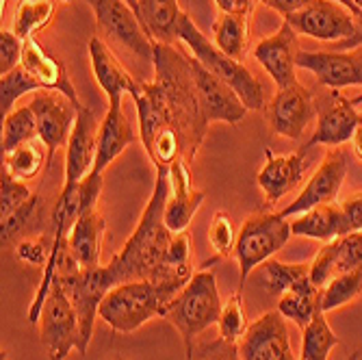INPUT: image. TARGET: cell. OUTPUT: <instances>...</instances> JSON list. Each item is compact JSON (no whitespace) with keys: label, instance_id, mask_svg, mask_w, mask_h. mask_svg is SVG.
Returning a JSON list of instances; mask_svg holds the SVG:
<instances>
[{"label":"cell","instance_id":"cell-1","mask_svg":"<svg viewBox=\"0 0 362 360\" xmlns=\"http://www.w3.org/2000/svg\"><path fill=\"white\" fill-rule=\"evenodd\" d=\"M152 65L154 79L139 83L133 91L141 141L156 170H170L178 158L191 166L209 128L193 81L191 57L172 44L154 42Z\"/></svg>","mask_w":362,"mask_h":360},{"label":"cell","instance_id":"cell-2","mask_svg":"<svg viewBox=\"0 0 362 360\" xmlns=\"http://www.w3.org/2000/svg\"><path fill=\"white\" fill-rule=\"evenodd\" d=\"M170 198V170H156L154 189L150 202L119 254L111 258L107 265L115 286L133 280H154L168 248L174 239V233L165 226V204Z\"/></svg>","mask_w":362,"mask_h":360},{"label":"cell","instance_id":"cell-3","mask_svg":"<svg viewBox=\"0 0 362 360\" xmlns=\"http://www.w3.org/2000/svg\"><path fill=\"white\" fill-rule=\"evenodd\" d=\"M178 40L191 50V57L200 61L211 74H215L237 91L247 111H260L265 107V87H262V83L241 61L230 59L215 46V42L204 37V33L193 24V20L185 11L178 24Z\"/></svg>","mask_w":362,"mask_h":360},{"label":"cell","instance_id":"cell-4","mask_svg":"<svg viewBox=\"0 0 362 360\" xmlns=\"http://www.w3.org/2000/svg\"><path fill=\"white\" fill-rule=\"evenodd\" d=\"M170 302L172 298L158 284L150 280H133L117 284L107 293L98 317L105 319L115 332L130 335L150 319L165 315Z\"/></svg>","mask_w":362,"mask_h":360},{"label":"cell","instance_id":"cell-5","mask_svg":"<svg viewBox=\"0 0 362 360\" xmlns=\"http://www.w3.org/2000/svg\"><path fill=\"white\" fill-rule=\"evenodd\" d=\"M221 306L223 302L219 298L215 274L211 269H200L168 304L163 317L182 335L185 345L191 347L197 335H202L219 321Z\"/></svg>","mask_w":362,"mask_h":360},{"label":"cell","instance_id":"cell-6","mask_svg":"<svg viewBox=\"0 0 362 360\" xmlns=\"http://www.w3.org/2000/svg\"><path fill=\"white\" fill-rule=\"evenodd\" d=\"M291 235H293L291 221L280 213L260 211V213H252L243 221L235 250V256L239 260V272H241L239 291L243 289L252 269L274 258V254H278L288 243Z\"/></svg>","mask_w":362,"mask_h":360},{"label":"cell","instance_id":"cell-7","mask_svg":"<svg viewBox=\"0 0 362 360\" xmlns=\"http://www.w3.org/2000/svg\"><path fill=\"white\" fill-rule=\"evenodd\" d=\"M85 3L93 9L98 30L107 42L133 52L137 59L154 61V42L126 0H85Z\"/></svg>","mask_w":362,"mask_h":360},{"label":"cell","instance_id":"cell-8","mask_svg":"<svg viewBox=\"0 0 362 360\" xmlns=\"http://www.w3.org/2000/svg\"><path fill=\"white\" fill-rule=\"evenodd\" d=\"M40 339L50 360H65L81 345V325L68 293L54 280L40 313Z\"/></svg>","mask_w":362,"mask_h":360},{"label":"cell","instance_id":"cell-9","mask_svg":"<svg viewBox=\"0 0 362 360\" xmlns=\"http://www.w3.org/2000/svg\"><path fill=\"white\" fill-rule=\"evenodd\" d=\"M37 120V135L48 150V166L54 161L59 148L68 146L72 128L78 117V109L72 98L54 89H40L28 105Z\"/></svg>","mask_w":362,"mask_h":360},{"label":"cell","instance_id":"cell-10","mask_svg":"<svg viewBox=\"0 0 362 360\" xmlns=\"http://www.w3.org/2000/svg\"><path fill=\"white\" fill-rule=\"evenodd\" d=\"M298 35H306L325 44H343L356 35V16L334 0H310V3L286 18Z\"/></svg>","mask_w":362,"mask_h":360},{"label":"cell","instance_id":"cell-11","mask_svg":"<svg viewBox=\"0 0 362 360\" xmlns=\"http://www.w3.org/2000/svg\"><path fill=\"white\" fill-rule=\"evenodd\" d=\"M315 107H317V128L308 141V148L317 144L339 148L341 144L354 139L356 128L362 122V115L356 111V103L343 98L339 89H330L325 95L317 98Z\"/></svg>","mask_w":362,"mask_h":360},{"label":"cell","instance_id":"cell-12","mask_svg":"<svg viewBox=\"0 0 362 360\" xmlns=\"http://www.w3.org/2000/svg\"><path fill=\"white\" fill-rule=\"evenodd\" d=\"M347 168H349V163H347L345 152L341 148H330L327 154L323 156V163L319 166V170L308 180V185L286 209L280 211V215L288 219L291 215H302L319 204L334 202L343 182H345Z\"/></svg>","mask_w":362,"mask_h":360},{"label":"cell","instance_id":"cell-13","mask_svg":"<svg viewBox=\"0 0 362 360\" xmlns=\"http://www.w3.org/2000/svg\"><path fill=\"white\" fill-rule=\"evenodd\" d=\"M191 68H193L197 98H200V107L206 122L239 124L245 117L247 107L237 95V91L221 79H217L215 74H211L195 57H191Z\"/></svg>","mask_w":362,"mask_h":360},{"label":"cell","instance_id":"cell-14","mask_svg":"<svg viewBox=\"0 0 362 360\" xmlns=\"http://www.w3.org/2000/svg\"><path fill=\"white\" fill-rule=\"evenodd\" d=\"M243 360H295L284 317L278 310L260 315L239 341Z\"/></svg>","mask_w":362,"mask_h":360},{"label":"cell","instance_id":"cell-15","mask_svg":"<svg viewBox=\"0 0 362 360\" xmlns=\"http://www.w3.org/2000/svg\"><path fill=\"white\" fill-rule=\"evenodd\" d=\"M298 68L313 72L317 81L327 89L362 85V48L334 50V52L300 50Z\"/></svg>","mask_w":362,"mask_h":360},{"label":"cell","instance_id":"cell-16","mask_svg":"<svg viewBox=\"0 0 362 360\" xmlns=\"http://www.w3.org/2000/svg\"><path fill=\"white\" fill-rule=\"evenodd\" d=\"M315 98L300 83L286 89H278L269 105V124L274 133L286 139H300L308 124L315 120Z\"/></svg>","mask_w":362,"mask_h":360},{"label":"cell","instance_id":"cell-17","mask_svg":"<svg viewBox=\"0 0 362 360\" xmlns=\"http://www.w3.org/2000/svg\"><path fill=\"white\" fill-rule=\"evenodd\" d=\"M298 33L284 22L274 35L258 42L254 48V59L262 65L278 89H286L298 83Z\"/></svg>","mask_w":362,"mask_h":360},{"label":"cell","instance_id":"cell-18","mask_svg":"<svg viewBox=\"0 0 362 360\" xmlns=\"http://www.w3.org/2000/svg\"><path fill=\"white\" fill-rule=\"evenodd\" d=\"M98 128H100V124L95 120V113L87 107H81L72 135L68 139V146H65V176L61 189L78 185L87 174L93 172Z\"/></svg>","mask_w":362,"mask_h":360},{"label":"cell","instance_id":"cell-19","mask_svg":"<svg viewBox=\"0 0 362 360\" xmlns=\"http://www.w3.org/2000/svg\"><path fill=\"white\" fill-rule=\"evenodd\" d=\"M204 202V193L191 187L189 163L178 158L170 166V198L165 204V226L174 235L185 233L193 215Z\"/></svg>","mask_w":362,"mask_h":360},{"label":"cell","instance_id":"cell-20","mask_svg":"<svg viewBox=\"0 0 362 360\" xmlns=\"http://www.w3.org/2000/svg\"><path fill=\"white\" fill-rule=\"evenodd\" d=\"M89 59H91V68H93V76L98 85H100V89L109 98V107H122L124 93L133 95L139 83L126 72L119 59L100 37L89 40Z\"/></svg>","mask_w":362,"mask_h":360},{"label":"cell","instance_id":"cell-21","mask_svg":"<svg viewBox=\"0 0 362 360\" xmlns=\"http://www.w3.org/2000/svg\"><path fill=\"white\" fill-rule=\"evenodd\" d=\"M107 233V221L98 209L85 211L68 233V245L83 269L103 267V239Z\"/></svg>","mask_w":362,"mask_h":360},{"label":"cell","instance_id":"cell-22","mask_svg":"<svg viewBox=\"0 0 362 360\" xmlns=\"http://www.w3.org/2000/svg\"><path fill=\"white\" fill-rule=\"evenodd\" d=\"M304 168H306V161L302 152L274 156L267 150V163L258 172L256 180H258V187L265 191L269 204H276L280 198H284L288 191H293L302 182Z\"/></svg>","mask_w":362,"mask_h":360},{"label":"cell","instance_id":"cell-23","mask_svg":"<svg viewBox=\"0 0 362 360\" xmlns=\"http://www.w3.org/2000/svg\"><path fill=\"white\" fill-rule=\"evenodd\" d=\"M22 68L35 79L40 83L42 89H54V91H61L65 93L68 98H72V100L76 105L78 103V95L68 79V74H65V68H63V63L52 57L50 52L44 50V46L33 37L24 44V54H22Z\"/></svg>","mask_w":362,"mask_h":360},{"label":"cell","instance_id":"cell-24","mask_svg":"<svg viewBox=\"0 0 362 360\" xmlns=\"http://www.w3.org/2000/svg\"><path fill=\"white\" fill-rule=\"evenodd\" d=\"M135 141V128L124 115L122 107H109L107 117L98 128V150L93 172L103 174L130 144Z\"/></svg>","mask_w":362,"mask_h":360},{"label":"cell","instance_id":"cell-25","mask_svg":"<svg viewBox=\"0 0 362 360\" xmlns=\"http://www.w3.org/2000/svg\"><path fill=\"white\" fill-rule=\"evenodd\" d=\"M178 0H139V20L152 42L174 44L180 24Z\"/></svg>","mask_w":362,"mask_h":360},{"label":"cell","instance_id":"cell-26","mask_svg":"<svg viewBox=\"0 0 362 360\" xmlns=\"http://www.w3.org/2000/svg\"><path fill=\"white\" fill-rule=\"evenodd\" d=\"M291 231L298 237L319 239V241H334L343 237V215L341 204H319L291 221Z\"/></svg>","mask_w":362,"mask_h":360},{"label":"cell","instance_id":"cell-27","mask_svg":"<svg viewBox=\"0 0 362 360\" xmlns=\"http://www.w3.org/2000/svg\"><path fill=\"white\" fill-rule=\"evenodd\" d=\"M321 306V289L313 284V280H304L295 289L286 291L278 300V313L284 319H291L293 323H298L300 328L310 323L315 317L317 308Z\"/></svg>","mask_w":362,"mask_h":360},{"label":"cell","instance_id":"cell-28","mask_svg":"<svg viewBox=\"0 0 362 360\" xmlns=\"http://www.w3.org/2000/svg\"><path fill=\"white\" fill-rule=\"evenodd\" d=\"M247 44H250V18L221 13L215 24V46L221 52H226L230 59L243 63Z\"/></svg>","mask_w":362,"mask_h":360},{"label":"cell","instance_id":"cell-29","mask_svg":"<svg viewBox=\"0 0 362 360\" xmlns=\"http://www.w3.org/2000/svg\"><path fill=\"white\" fill-rule=\"evenodd\" d=\"M57 11V0H20L13 13V33L28 42L44 30Z\"/></svg>","mask_w":362,"mask_h":360},{"label":"cell","instance_id":"cell-30","mask_svg":"<svg viewBox=\"0 0 362 360\" xmlns=\"http://www.w3.org/2000/svg\"><path fill=\"white\" fill-rule=\"evenodd\" d=\"M302 339V360H327L330 352L339 345V337L330 328L323 308L319 306L308 325H304Z\"/></svg>","mask_w":362,"mask_h":360},{"label":"cell","instance_id":"cell-31","mask_svg":"<svg viewBox=\"0 0 362 360\" xmlns=\"http://www.w3.org/2000/svg\"><path fill=\"white\" fill-rule=\"evenodd\" d=\"M310 278V267L306 263H280V260H265L262 263V280L269 296H282V293L295 289Z\"/></svg>","mask_w":362,"mask_h":360},{"label":"cell","instance_id":"cell-32","mask_svg":"<svg viewBox=\"0 0 362 360\" xmlns=\"http://www.w3.org/2000/svg\"><path fill=\"white\" fill-rule=\"evenodd\" d=\"M44 141L37 137L3 154V170L18 180H33L44 166Z\"/></svg>","mask_w":362,"mask_h":360},{"label":"cell","instance_id":"cell-33","mask_svg":"<svg viewBox=\"0 0 362 360\" xmlns=\"http://www.w3.org/2000/svg\"><path fill=\"white\" fill-rule=\"evenodd\" d=\"M37 120L30 107L13 109L7 117H3V154L20 148L22 144H28L37 139Z\"/></svg>","mask_w":362,"mask_h":360},{"label":"cell","instance_id":"cell-34","mask_svg":"<svg viewBox=\"0 0 362 360\" xmlns=\"http://www.w3.org/2000/svg\"><path fill=\"white\" fill-rule=\"evenodd\" d=\"M360 293H362V269L339 274L321 289V308L323 313L337 310L354 302Z\"/></svg>","mask_w":362,"mask_h":360},{"label":"cell","instance_id":"cell-35","mask_svg":"<svg viewBox=\"0 0 362 360\" xmlns=\"http://www.w3.org/2000/svg\"><path fill=\"white\" fill-rule=\"evenodd\" d=\"M40 89H42L40 83L33 79L22 65L3 74V81H0V109H3V117H7L13 111V105L22 95H26L30 91H40Z\"/></svg>","mask_w":362,"mask_h":360},{"label":"cell","instance_id":"cell-36","mask_svg":"<svg viewBox=\"0 0 362 360\" xmlns=\"http://www.w3.org/2000/svg\"><path fill=\"white\" fill-rule=\"evenodd\" d=\"M219 337L230 341V343H239L247 330V321H245V313H243V302H241V291H237L235 296H230L223 306H221V315H219Z\"/></svg>","mask_w":362,"mask_h":360},{"label":"cell","instance_id":"cell-37","mask_svg":"<svg viewBox=\"0 0 362 360\" xmlns=\"http://www.w3.org/2000/svg\"><path fill=\"white\" fill-rule=\"evenodd\" d=\"M237 239H239V233L235 228V221L228 213L219 211L209 228V241L213 245V250L217 252L219 258H228L233 256L235 250H237Z\"/></svg>","mask_w":362,"mask_h":360},{"label":"cell","instance_id":"cell-38","mask_svg":"<svg viewBox=\"0 0 362 360\" xmlns=\"http://www.w3.org/2000/svg\"><path fill=\"white\" fill-rule=\"evenodd\" d=\"M40 207H42L40 195H30L22 207H18L9 217L3 219V226H0V241H3V245H9L22 231H26L28 223L35 219Z\"/></svg>","mask_w":362,"mask_h":360},{"label":"cell","instance_id":"cell-39","mask_svg":"<svg viewBox=\"0 0 362 360\" xmlns=\"http://www.w3.org/2000/svg\"><path fill=\"white\" fill-rule=\"evenodd\" d=\"M362 269V231L337 239V276Z\"/></svg>","mask_w":362,"mask_h":360},{"label":"cell","instance_id":"cell-40","mask_svg":"<svg viewBox=\"0 0 362 360\" xmlns=\"http://www.w3.org/2000/svg\"><path fill=\"white\" fill-rule=\"evenodd\" d=\"M187 360H243L239 343H230L226 339H215L209 343L187 347Z\"/></svg>","mask_w":362,"mask_h":360},{"label":"cell","instance_id":"cell-41","mask_svg":"<svg viewBox=\"0 0 362 360\" xmlns=\"http://www.w3.org/2000/svg\"><path fill=\"white\" fill-rule=\"evenodd\" d=\"M30 195L33 193L22 180L3 170V176H0V215H3V219L9 217L18 207H22Z\"/></svg>","mask_w":362,"mask_h":360},{"label":"cell","instance_id":"cell-42","mask_svg":"<svg viewBox=\"0 0 362 360\" xmlns=\"http://www.w3.org/2000/svg\"><path fill=\"white\" fill-rule=\"evenodd\" d=\"M308 267H310V280L315 286L323 289L330 282L337 276V239L327 241L308 263Z\"/></svg>","mask_w":362,"mask_h":360},{"label":"cell","instance_id":"cell-43","mask_svg":"<svg viewBox=\"0 0 362 360\" xmlns=\"http://www.w3.org/2000/svg\"><path fill=\"white\" fill-rule=\"evenodd\" d=\"M24 40H20L13 30H5L0 33V74H7L11 70H16L22 63V54H24Z\"/></svg>","mask_w":362,"mask_h":360},{"label":"cell","instance_id":"cell-44","mask_svg":"<svg viewBox=\"0 0 362 360\" xmlns=\"http://www.w3.org/2000/svg\"><path fill=\"white\" fill-rule=\"evenodd\" d=\"M18 258L28 265H42L46 267L48 258L52 254V235L48 237H28L18 245Z\"/></svg>","mask_w":362,"mask_h":360},{"label":"cell","instance_id":"cell-45","mask_svg":"<svg viewBox=\"0 0 362 360\" xmlns=\"http://www.w3.org/2000/svg\"><path fill=\"white\" fill-rule=\"evenodd\" d=\"M341 215H343V237L362 231V193L354 195V198L341 204Z\"/></svg>","mask_w":362,"mask_h":360},{"label":"cell","instance_id":"cell-46","mask_svg":"<svg viewBox=\"0 0 362 360\" xmlns=\"http://www.w3.org/2000/svg\"><path fill=\"white\" fill-rule=\"evenodd\" d=\"M254 3L256 0H215V5L221 13L228 16H241V18H250L254 11Z\"/></svg>","mask_w":362,"mask_h":360},{"label":"cell","instance_id":"cell-47","mask_svg":"<svg viewBox=\"0 0 362 360\" xmlns=\"http://www.w3.org/2000/svg\"><path fill=\"white\" fill-rule=\"evenodd\" d=\"M258 3L267 5V7H272L274 11L282 13L284 18H288V16H293V13L302 11V9L310 3V0H258Z\"/></svg>","mask_w":362,"mask_h":360},{"label":"cell","instance_id":"cell-48","mask_svg":"<svg viewBox=\"0 0 362 360\" xmlns=\"http://www.w3.org/2000/svg\"><path fill=\"white\" fill-rule=\"evenodd\" d=\"M354 16H356V35H354L351 40H347V42L334 46V50H356V48L362 46V11H358V13H354Z\"/></svg>","mask_w":362,"mask_h":360},{"label":"cell","instance_id":"cell-49","mask_svg":"<svg viewBox=\"0 0 362 360\" xmlns=\"http://www.w3.org/2000/svg\"><path fill=\"white\" fill-rule=\"evenodd\" d=\"M354 148H356V154L362 158V122L358 124L356 128V135H354Z\"/></svg>","mask_w":362,"mask_h":360},{"label":"cell","instance_id":"cell-50","mask_svg":"<svg viewBox=\"0 0 362 360\" xmlns=\"http://www.w3.org/2000/svg\"><path fill=\"white\" fill-rule=\"evenodd\" d=\"M334 3H339V5H343V7H347L351 13H356V7H354V3L351 0H334Z\"/></svg>","mask_w":362,"mask_h":360},{"label":"cell","instance_id":"cell-51","mask_svg":"<svg viewBox=\"0 0 362 360\" xmlns=\"http://www.w3.org/2000/svg\"><path fill=\"white\" fill-rule=\"evenodd\" d=\"M126 3H128V7L133 9L137 13V18H139V0H126Z\"/></svg>","mask_w":362,"mask_h":360},{"label":"cell","instance_id":"cell-52","mask_svg":"<svg viewBox=\"0 0 362 360\" xmlns=\"http://www.w3.org/2000/svg\"><path fill=\"white\" fill-rule=\"evenodd\" d=\"M345 360H362V352H354L349 358H345Z\"/></svg>","mask_w":362,"mask_h":360},{"label":"cell","instance_id":"cell-53","mask_svg":"<svg viewBox=\"0 0 362 360\" xmlns=\"http://www.w3.org/2000/svg\"><path fill=\"white\" fill-rule=\"evenodd\" d=\"M5 7H7V0H3V13H5Z\"/></svg>","mask_w":362,"mask_h":360},{"label":"cell","instance_id":"cell-54","mask_svg":"<svg viewBox=\"0 0 362 360\" xmlns=\"http://www.w3.org/2000/svg\"><path fill=\"white\" fill-rule=\"evenodd\" d=\"M61 3H72V0H61Z\"/></svg>","mask_w":362,"mask_h":360},{"label":"cell","instance_id":"cell-55","mask_svg":"<svg viewBox=\"0 0 362 360\" xmlns=\"http://www.w3.org/2000/svg\"><path fill=\"white\" fill-rule=\"evenodd\" d=\"M115 360H122V358H115Z\"/></svg>","mask_w":362,"mask_h":360},{"label":"cell","instance_id":"cell-56","mask_svg":"<svg viewBox=\"0 0 362 360\" xmlns=\"http://www.w3.org/2000/svg\"><path fill=\"white\" fill-rule=\"evenodd\" d=\"M360 100H362V98H360Z\"/></svg>","mask_w":362,"mask_h":360}]
</instances>
